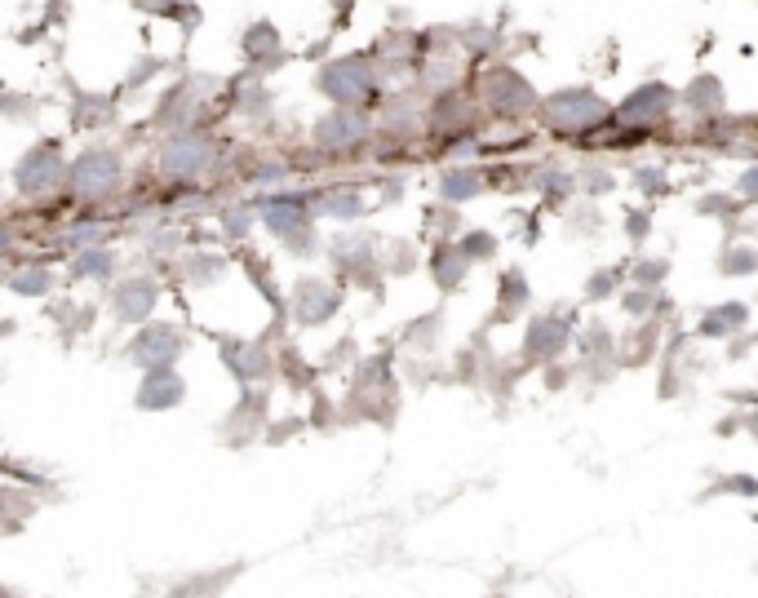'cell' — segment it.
<instances>
[{"mask_svg":"<svg viewBox=\"0 0 758 598\" xmlns=\"http://www.w3.org/2000/svg\"><path fill=\"white\" fill-rule=\"evenodd\" d=\"M173 377H156V386H169ZM169 399H182V390H156V395H147L142 404L147 408H160V404H169Z\"/></svg>","mask_w":758,"mask_h":598,"instance_id":"1","label":"cell"}]
</instances>
